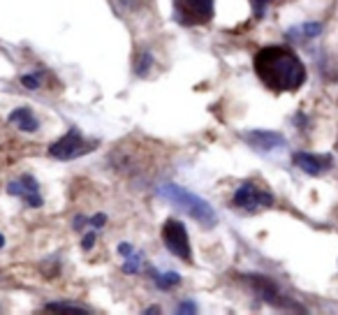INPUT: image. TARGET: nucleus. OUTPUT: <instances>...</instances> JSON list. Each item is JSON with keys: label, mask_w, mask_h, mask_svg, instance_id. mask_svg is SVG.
<instances>
[{"label": "nucleus", "mask_w": 338, "mask_h": 315, "mask_svg": "<svg viewBox=\"0 0 338 315\" xmlns=\"http://www.w3.org/2000/svg\"><path fill=\"white\" fill-rule=\"evenodd\" d=\"M151 63H153V56L151 54H146V51H144V54H139V58H137V63H135V74L137 76H146Z\"/></svg>", "instance_id": "16"}, {"label": "nucleus", "mask_w": 338, "mask_h": 315, "mask_svg": "<svg viewBox=\"0 0 338 315\" xmlns=\"http://www.w3.org/2000/svg\"><path fill=\"white\" fill-rule=\"evenodd\" d=\"M250 3H252V10H255V17H257V19H262L271 0H250Z\"/></svg>", "instance_id": "18"}, {"label": "nucleus", "mask_w": 338, "mask_h": 315, "mask_svg": "<svg viewBox=\"0 0 338 315\" xmlns=\"http://www.w3.org/2000/svg\"><path fill=\"white\" fill-rule=\"evenodd\" d=\"M7 192L14 197H28V195H33V192H39V183L30 174H23L21 179L7 183Z\"/></svg>", "instance_id": "11"}, {"label": "nucleus", "mask_w": 338, "mask_h": 315, "mask_svg": "<svg viewBox=\"0 0 338 315\" xmlns=\"http://www.w3.org/2000/svg\"><path fill=\"white\" fill-rule=\"evenodd\" d=\"M104 223H107V216H104V213H98V216L88 218V225H91V227H95V229L104 227Z\"/></svg>", "instance_id": "20"}, {"label": "nucleus", "mask_w": 338, "mask_h": 315, "mask_svg": "<svg viewBox=\"0 0 338 315\" xmlns=\"http://www.w3.org/2000/svg\"><path fill=\"white\" fill-rule=\"evenodd\" d=\"M93 148H98V139L95 141H86V137L81 132L72 128L65 135L60 137L58 141H54L49 146V155L54 160H74V158H81L86 153H91Z\"/></svg>", "instance_id": "4"}, {"label": "nucleus", "mask_w": 338, "mask_h": 315, "mask_svg": "<svg viewBox=\"0 0 338 315\" xmlns=\"http://www.w3.org/2000/svg\"><path fill=\"white\" fill-rule=\"evenodd\" d=\"M47 310H54V313H81V315H91V310L83 308V306L70 304V301H54V304H47Z\"/></svg>", "instance_id": "13"}, {"label": "nucleus", "mask_w": 338, "mask_h": 315, "mask_svg": "<svg viewBox=\"0 0 338 315\" xmlns=\"http://www.w3.org/2000/svg\"><path fill=\"white\" fill-rule=\"evenodd\" d=\"M255 74L260 76V82L273 93H292L299 91L306 84V65L301 58L287 47H278V44H269L264 49L255 54Z\"/></svg>", "instance_id": "1"}, {"label": "nucleus", "mask_w": 338, "mask_h": 315, "mask_svg": "<svg viewBox=\"0 0 338 315\" xmlns=\"http://www.w3.org/2000/svg\"><path fill=\"white\" fill-rule=\"evenodd\" d=\"M294 33H297V35H301V37H306V40H313V37H317V35L322 33V23H317V21L304 23V26L297 28Z\"/></svg>", "instance_id": "14"}, {"label": "nucleus", "mask_w": 338, "mask_h": 315, "mask_svg": "<svg viewBox=\"0 0 338 315\" xmlns=\"http://www.w3.org/2000/svg\"><path fill=\"white\" fill-rule=\"evenodd\" d=\"M148 276L153 278V283H155L158 290H172V288H176V285H181V276L176 271H158V269L151 266Z\"/></svg>", "instance_id": "12"}, {"label": "nucleus", "mask_w": 338, "mask_h": 315, "mask_svg": "<svg viewBox=\"0 0 338 315\" xmlns=\"http://www.w3.org/2000/svg\"><path fill=\"white\" fill-rule=\"evenodd\" d=\"M292 163L297 165L299 169H304L308 176H320L324 174L327 169L333 167V158L329 153H306V151H299L292 155Z\"/></svg>", "instance_id": "9"}, {"label": "nucleus", "mask_w": 338, "mask_h": 315, "mask_svg": "<svg viewBox=\"0 0 338 315\" xmlns=\"http://www.w3.org/2000/svg\"><path fill=\"white\" fill-rule=\"evenodd\" d=\"M234 207L236 209H243L248 213H255L257 209H269L273 207V195L260 185H255L252 181H243V183L236 188L234 192Z\"/></svg>", "instance_id": "6"}, {"label": "nucleus", "mask_w": 338, "mask_h": 315, "mask_svg": "<svg viewBox=\"0 0 338 315\" xmlns=\"http://www.w3.org/2000/svg\"><path fill=\"white\" fill-rule=\"evenodd\" d=\"M176 310H179V313H197V306H195V301L188 299V301H181V306Z\"/></svg>", "instance_id": "21"}, {"label": "nucleus", "mask_w": 338, "mask_h": 315, "mask_svg": "<svg viewBox=\"0 0 338 315\" xmlns=\"http://www.w3.org/2000/svg\"><path fill=\"white\" fill-rule=\"evenodd\" d=\"M95 241H98V232H95V229H91V232L86 234V237H83V241H81V246L86 250H91L95 246Z\"/></svg>", "instance_id": "19"}, {"label": "nucleus", "mask_w": 338, "mask_h": 315, "mask_svg": "<svg viewBox=\"0 0 338 315\" xmlns=\"http://www.w3.org/2000/svg\"><path fill=\"white\" fill-rule=\"evenodd\" d=\"M21 86L28 88V91H37V88L42 86V82H39V72H33V74H23V76H21Z\"/></svg>", "instance_id": "17"}, {"label": "nucleus", "mask_w": 338, "mask_h": 315, "mask_svg": "<svg viewBox=\"0 0 338 315\" xmlns=\"http://www.w3.org/2000/svg\"><path fill=\"white\" fill-rule=\"evenodd\" d=\"M118 253L123 257H128V255H132V253H135V246L128 244V241H123V244H118Z\"/></svg>", "instance_id": "22"}, {"label": "nucleus", "mask_w": 338, "mask_h": 315, "mask_svg": "<svg viewBox=\"0 0 338 315\" xmlns=\"http://www.w3.org/2000/svg\"><path fill=\"white\" fill-rule=\"evenodd\" d=\"M120 3H123L125 7H135L137 5V0H120Z\"/></svg>", "instance_id": "24"}, {"label": "nucleus", "mask_w": 338, "mask_h": 315, "mask_svg": "<svg viewBox=\"0 0 338 315\" xmlns=\"http://www.w3.org/2000/svg\"><path fill=\"white\" fill-rule=\"evenodd\" d=\"M3 246H5V237H3V234H0V248H3Z\"/></svg>", "instance_id": "25"}, {"label": "nucleus", "mask_w": 338, "mask_h": 315, "mask_svg": "<svg viewBox=\"0 0 338 315\" xmlns=\"http://www.w3.org/2000/svg\"><path fill=\"white\" fill-rule=\"evenodd\" d=\"M86 223H88V218H83V216H76V218H74V227H76V229H81Z\"/></svg>", "instance_id": "23"}, {"label": "nucleus", "mask_w": 338, "mask_h": 315, "mask_svg": "<svg viewBox=\"0 0 338 315\" xmlns=\"http://www.w3.org/2000/svg\"><path fill=\"white\" fill-rule=\"evenodd\" d=\"M243 139L250 148H255L257 153H267V155H273V153H280L287 148V139L271 130H250L243 135Z\"/></svg>", "instance_id": "8"}, {"label": "nucleus", "mask_w": 338, "mask_h": 315, "mask_svg": "<svg viewBox=\"0 0 338 315\" xmlns=\"http://www.w3.org/2000/svg\"><path fill=\"white\" fill-rule=\"evenodd\" d=\"M162 241L172 255H176L183 262H192V248H190V239H188V229L181 220H176V218L164 220Z\"/></svg>", "instance_id": "5"}, {"label": "nucleus", "mask_w": 338, "mask_h": 315, "mask_svg": "<svg viewBox=\"0 0 338 315\" xmlns=\"http://www.w3.org/2000/svg\"><path fill=\"white\" fill-rule=\"evenodd\" d=\"M158 195L162 197L164 202H169L172 207L186 211L188 216H190L192 220H197L202 227L213 229L218 225V213H216V209H213L206 200H202L199 195L186 190V188H181L179 183H162L158 188Z\"/></svg>", "instance_id": "2"}, {"label": "nucleus", "mask_w": 338, "mask_h": 315, "mask_svg": "<svg viewBox=\"0 0 338 315\" xmlns=\"http://www.w3.org/2000/svg\"><path fill=\"white\" fill-rule=\"evenodd\" d=\"M142 253H132V255L125 257V264H123V273H139V269H142Z\"/></svg>", "instance_id": "15"}, {"label": "nucleus", "mask_w": 338, "mask_h": 315, "mask_svg": "<svg viewBox=\"0 0 338 315\" xmlns=\"http://www.w3.org/2000/svg\"><path fill=\"white\" fill-rule=\"evenodd\" d=\"M7 121L17 125V128H19L21 132H37V128H39V121L35 119V114H33V111H30L28 107H19V109H14Z\"/></svg>", "instance_id": "10"}, {"label": "nucleus", "mask_w": 338, "mask_h": 315, "mask_svg": "<svg viewBox=\"0 0 338 315\" xmlns=\"http://www.w3.org/2000/svg\"><path fill=\"white\" fill-rule=\"evenodd\" d=\"M174 7L186 26H204L213 19V0H174Z\"/></svg>", "instance_id": "7"}, {"label": "nucleus", "mask_w": 338, "mask_h": 315, "mask_svg": "<svg viewBox=\"0 0 338 315\" xmlns=\"http://www.w3.org/2000/svg\"><path fill=\"white\" fill-rule=\"evenodd\" d=\"M243 281L248 283V288L252 290L260 301L271 306H278V308H289V310H304V306H299L294 299H289L287 294L283 292L278 283H273L271 278L267 276H243Z\"/></svg>", "instance_id": "3"}]
</instances>
